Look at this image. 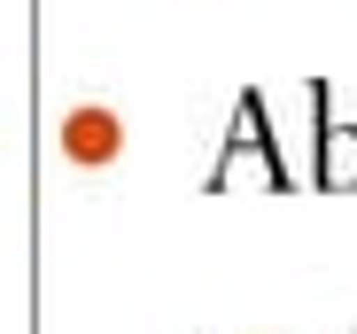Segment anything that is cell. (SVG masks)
Here are the masks:
<instances>
[{
	"instance_id": "6da1fadb",
	"label": "cell",
	"mask_w": 357,
	"mask_h": 334,
	"mask_svg": "<svg viewBox=\"0 0 357 334\" xmlns=\"http://www.w3.org/2000/svg\"><path fill=\"white\" fill-rule=\"evenodd\" d=\"M202 187H210V195H233V187H272V195H287V187H295V172H287V155H280V132H272V117H264V93H257V86L233 101V125H225V140H218V163H210Z\"/></svg>"
},
{
	"instance_id": "7a4b0ae2",
	"label": "cell",
	"mask_w": 357,
	"mask_h": 334,
	"mask_svg": "<svg viewBox=\"0 0 357 334\" xmlns=\"http://www.w3.org/2000/svg\"><path fill=\"white\" fill-rule=\"evenodd\" d=\"M54 140H63L70 163H86V172H93V163H116V155H125V117L101 109V101H86V109H70V117H63V132H54Z\"/></svg>"
},
{
	"instance_id": "3957f363",
	"label": "cell",
	"mask_w": 357,
	"mask_h": 334,
	"mask_svg": "<svg viewBox=\"0 0 357 334\" xmlns=\"http://www.w3.org/2000/svg\"><path fill=\"white\" fill-rule=\"evenodd\" d=\"M311 101H319V163H311V179L326 195H357V125L326 117V78H311Z\"/></svg>"
}]
</instances>
